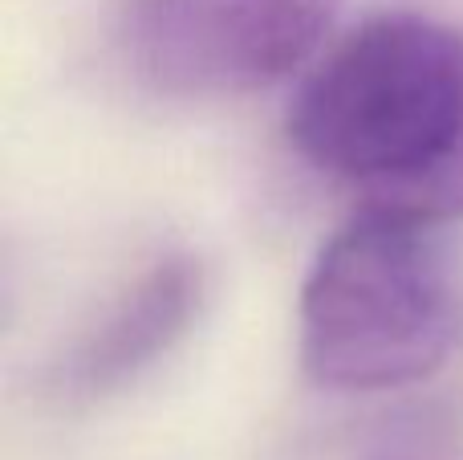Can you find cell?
Instances as JSON below:
<instances>
[{
    "mask_svg": "<svg viewBox=\"0 0 463 460\" xmlns=\"http://www.w3.org/2000/svg\"><path fill=\"white\" fill-rule=\"evenodd\" d=\"M293 147L362 192V208L423 225L463 216V33L423 16L354 29L288 106Z\"/></svg>",
    "mask_w": 463,
    "mask_h": 460,
    "instance_id": "obj_1",
    "label": "cell"
},
{
    "mask_svg": "<svg viewBox=\"0 0 463 460\" xmlns=\"http://www.w3.org/2000/svg\"><path fill=\"white\" fill-rule=\"evenodd\" d=\"M439 225L362 208L301 293V363L329 391L423 383L463 334V285Z\"/></svg>",
    "mask_w": 463,
    "mask_h": 460,
    "instance_id": "obj_2",
    "label": "cell"
},
{
    "mask_svg": "<svg viewBox=\"0 0 463 460\" xmlns=\"http://www.w3.org/2000/svg\"><path fill=\"white\" fill-rule=\"evenodd\" d=\"M342 0H122L118 45L171 98H232L313 57Z\"/></svg>",
    "mask_w": 463,
    "mask_h": 460,
    "instance_id": "obj_3",
    "label": "cell"
},
{
    "mask_svg": "<svg viewBox=\"0 0 463 460\" xmlns=\"http://www.w3.org/2000/svg\"><path fill=\"white\" fill-rule=\"evenodd\" d=\"M203 306V265L187 253L155 261L118 306L98 322V331L73 350L65 367V388L78 396L106 391L143 375L159 355H167Z\"/></svg>",
    "mask_w": 463,
    "mask_h": 460,
    "instance_id": "obj_4",
    "label": "cell"
}]
</instances>
